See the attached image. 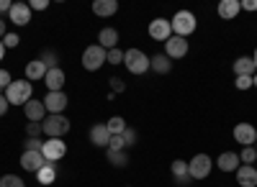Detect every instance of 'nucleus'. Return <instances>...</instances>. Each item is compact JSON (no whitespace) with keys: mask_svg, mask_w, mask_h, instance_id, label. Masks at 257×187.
<instances>
[{"mask_svg":"<svg viewBox=\"0 0 257 187\" xmlns=\"http://www.w3.org/2000/svg\"><path fill=\"white\" fill-rule=\"evenodd\" d=\"M170 34H173V26H170L167 18H155L152 24H149V36L155 41H167Z\"/></svg>","mask_w":257,"mask_h":187,"instance_id":"11","label":"nucleus"},{"mask_svg":"<svg viewBox=\"0 0 257 187\" xmlns=\"http://www.w3.org/2000/svg\"><path fill=\"white\" fill-rule=\"evenodd\" d=\"M239 159H242V164H252V162L257 159V152H254V146H244V152L239 154Z\"/></svg>","mask_w":257,"mask_h":187,"instance_id":"35","label":"nucleus"},{"mask_svg":"<svg viewBox=\"0 0 257 187\" xmlns=\"http://www.w3.org/2000/svg\"><path fill=\"white\" fill-rule=\"evenodd\" d=\"M239 164H242L239 154H234V152H224V154L219 156V162H216V167H219L221 172H237V170H239Z\"/></svg>","mask_w":257,"mask_h":187,"instance_id":"17","label":"nucleus"},{"mask_svg":"<svg viewBox=\"0 0 257 187\" xmlns=\"http://www.w3.org/2000/svg\"><path fill=\"white\" fill-rule=\"evenodd\" d=\"M234 138H237L242 146H252L257 141V128L252 123H237V126H234Z\"/></svg>","mask_w":257,"mask_h":187,"instance_id":"10","label":"nucleus"},{"mask_svg":"<svg viewBox=\"0 0 257 187\" xmlns=\"http://www.w3.org/2000/svg\"><path fill=\"white\" fill-rule=\"evenodd\" d=\"M149 70H152L155 74H170V70H173V59H167L165 54H155L152 59H149Z\"/></svg>","mask_w":257,"mask_h":187,"instance_id":"20","label":"nucleus"},{"mask_svg":"<svg viewBox=\"0 0 257 187\" xmlns=\"http://www.w3.org/2000/svg\"><path fill=\"white\" fill-rule=\"evenodd\" d=\"M6 34H8V28H6V20H3V18H0V41H3V38H6Z\"/></svg>","mask_w":257,"mask_h":187,"instance_id":"45","label":"nucleus"},{"mask_svg":"<svg viewBox=\"0 0 257 187\" xmlns=\"http://www.w3.org/2000/svg\"><path fill=\"white\" fill-rule=\"evenodd\" d=\"M44 164H47V159L41 152H24V156H21V167L26 172H39Z\"/></svg>","mask_w":257,"mask_h":187,"instance_id":"13","label":"nucleus"},{"mask_svg":"<svg viewBox=\"0 0 257 187\" xmlns=\"http://www.w3.org/2000/svg\"><path fill=\"white\" fill-rule=\"evenodd\" d=\"M252 85H254V88H257V74H254V77H252Z\"/></svg>","mask_w":257,"mask_h":187,"instance_id":"48","label":"nucleus"},{"mask_svg":"<svg viewBox=\"0 0 257 187\" xmlns=\"http://www.w3.org/2000/svg\"><path fill=\"white\" fill-rule=\"evenodd\" d=\"M47 6H49L47 0H31V3H29L31 10H47Z\"/></svg>","mask_w":257,"mask_h":187,"instance_id":"41","label":"nucleus"},{"mask_svg":"<svg viewBox=\"0 0 257 187\" xmlns=\"http://www.w3.org/2000/svg\"><path fill=\"white\" fill-rule=\"evenodd\" d=\"M170 26H173V34H175V36L188 38L193 31H196L198 20H196V16H193L190 10H178V13L173 16V20H170Z\"/></svg>","mask_w":257,"mask_h":187,"instance_id":"2","label":"nucleus"},{"mask_svg":"<svg viewBox=\"0 0 257 187\" xmlns=\"http://www.w3.org/2000/svg\"><path fill=\"white\" fill-rule=\"evenodd\" d=\"M239 8H244V10H257V0H242Z\"/></svg>","mask_w":257,"mask_h":187,"instance_id":"43","label":"nucleus"},{"mask_svg":"<svg viewBox=\"0 0 257 187\" xmlns=\"http://www.w3.org/2000/svg\"><path fill=\"white\" fill-rule=\"evenodd\" d=\"M44 77H47V67L41 64L39 59L29 62V64H26V80H29V82H34V80H44Z\"/></svg>","mask_w":257,"mask_h":187,"instance_id":"24","label":"nucleus"},{"mask_svg":"<svg viewBox=\"0 0 257 187\" xmlns=\"http://www.w3.org/2000/svg\"><path fill=\"white\" fill-rule=\"evenodd\" d=\"M252 62H254V70H257V49H254V56H252Z\"/></svg>","mask_w":257,"mask_h":187,"instance_id":"47","label":"nucleus"},{"mask_svg":"<svg viewBox=\"0 0 257 187\" xmlns=\"http://www.w3.org/2000/svg\"><path fill=\"white\" fill-rule=\"evenodd\" d=\"M188 172H190V180H206L211 174V156L208 154H196L188 162Z\"/></svg>","mask_w":257,"mask_h":187,"instance_id":"6","label":"nucleus"},{"mask_svg":"<svg viewBox=\"0 0 257 187\" xmlns=\"http://www.w3.org/2000/svg\"><path fill=\"white\" fill-rule=\"evenodd\" d=\"M105 156H108V164H113V167H126V164H128V154L126 152H111L108 149V154H105Z\"/></svg>","mask_w":257,"mask_h":187,"instance_id":"27","label":"nucleus"},{"mask_svg":"<svg viewBox=\"0 0 257 187\" xmlns=\"http://www.w3.org/2000/svg\"><path fill=\"white\" fill-rule=\"evenodd\" d=\"M6 56V46H3V41H0V59Z\"/></svg>","mask_w":257,"mask_h":187,"instance_id":"46","label":"nucleus"},{"mask_svg":"<svg viewBox=\"0 0 257 187\" xmlns=\"http://www.w3.org/2000/svg\"><path fill=\"white\" fill-rule=\"evenodd\" d=\"M41 134H44V126H41V123H29L26 126V136L29 138H39Z\"/></svg>","mask_w":257,"mask_h":187,"instance_id":"33","label":"nucleus"},{"mask_svg":"<svg viewBox=\"0 0 257 187\" xmlns=\"http://www.w3.org/2000/svg\"><path fill=\"white\" fill-rule=\"evenodd\" d=\"M44 136H49V138H62V136H67V131H70V118L67 116H47L44 118Z\"/></svg>","mask_w":257,"mask_h":187,"instance_id":"3","label":"nucleus"},{"mask_svg":"<svg viewBox=\"0 0 257 187\" xmlns=\"http://www.w3.org/2000/svg\"><path fill=\"white\" fill-rule=\"evenodd\" d=\"M105 54H108V52H105L100 44L88 46V49L82 52V67L88 70V72H98V70L105 64Z\"/></svg>","mask_w":257,"mask_h":187,"instance_id":"5","label":"nucleus"},{"mask_svg":"<svg viewBox=\"0 0 257 187\" xmlns=\"http://www.w3.org/2000/svg\"><path fill=\"white\" fill-rule=\"evenodd\" d=\"M234 174H237L239 187H254L257 184V170L252 167V164H239V170Z\"/></svg>","mask_w":257,"mask_h":187,"instance_id":"14","label":"nucleus"},{"mask_svg":"<svg viewBox=\"0 0 257 187\" xmlns=\"http://www.w3.org/2000/svg\"><path fill=\"white\" fill-rule=\"evenodd\" d=\"M8 108H11V102L6 100V95H0V118L8 116Z\"/></svg>","mask_w":257,"mask_h":187,"instance_id":"42","label":"nucleus"},{"mask_svg":"<svg viewBox=\"0 0 257 187\" xmlns=\"http://www.w3.org/2000/svg\"><path fill=\"white\" fill-rule=\"evenodd\" d=\"M98 41H100V46L108 52V49H116V44H118V31L116 28H103L100 34H98Z\"/></svg>","mask_w":257,"mask_h":187,"instance_id":"23","label":"nucleus"},{"mask_svg":"<svg viewBox=\"0 0 257 187\" xmlns=\"http://www.w3.org/2000/svg\"><path fill=\"white\" fill-rule=\"evenodd\" d=\"M24 116H26L29 123H44V118H47L44 102H41V100H29L24 106Z\"/></svg>","mask_w":257,"mask_h":187,"instance_id":"9","label":"nucleus"},{"mask_svg":"<svg viewBox=\"0 0 257 187\" xmlns=\"http://www.w3.org/2000/svg\"><path fill=\"white\" fill-rule=\"evenodd\" d=\"M239 0H221L219 3V16L224 18V20H231V18H237L239 16Z\"/></svg>","mask_w":257,"mask_h":187,"instance_id":"22","label":"nucleus"},{"mask_svg":"<svg viewBox=\"0 0 257 187\" xmlns=\"http://www.w3.org/2000/svg\"><path fill=\"white\" fill-rule=\"evenodd\" d=\"M121 136H123V141H126V146H132V144H137V131H134V128H128V126H126Z\"/></svg>","mask_w":257,"mask_h":187,"instance_id":"37","label":"nucleus"},{"mask_svg":"<svg viewBox=\"0 0 257 187\" xmlns=\"http://www.w3.org/2000/svg\"><path fill=\"white\" fill-rule=\"evenodd\" d=\"M64 72L59 70V67H54V70H47V77H44V82H47V90L49 92H62V85H64Z\"/></svg>","mask_w":257,"mask_h":187,"instance_id":"16","label":"nucleus"},{"mask_svg":"<svg viewBox=\"0 0 257 187\" xmlns=\"http://www.w3.org/2000/svg\"><path fill=\"white\" fill-rule=\"evenodd\" d=\"M116 10H118L116 0H95L93 3V13L100 18H111V16H116Z\"/></svg>","mask_w":257,"mask_h":187,"instance_id":"21","label":"nucleus"},{"mask_svg":"<svg viewBox=\"0 0 257 187\" xmlns=\"http://www.w3.org/2000/svg\"><path fill=\"white\" fill-rule=\"evenodd\" d=\"M108 149H111V152H123V149H126V141H123V136H111V141H108Z\"/></svg>","mask_w":257,"mask_h":187,"instance_id":"34","label":"nucleus"},{"mask_svg":"<svg viewBox=\"0 0 257 187\" xmlns=\"http://www.w3.org/2000/svg\"><path fill=\"white\" fill-rule=\"evenodd\" d=\"M0 187H26V182L16 174H6V177H0Z\"/></svg>","mask_w":257,"mask_h":187,"instance_id":"30","label":"nucleus"},{"mask_svg":"<svg viewBox=\"0 0 257 187\" xmlns=\"http://www.w3.org/2000/svg\"><path fill=\"white\" fill-rule=\"evenodd\" d=\"M11 8H13V3H11V0H0V10L11 13Z\"/></svg>","mask_w":257,"mask_h":187,"instance_id":"44","label":"nucleus"},{"mask_svg":"<svg viewBox=\"0 0 257 187\" xmlns=\"http://www.w3.org/2000/svg\"><path fill=\"white\" fill-rule=\"evenodd\" d=\"M18 44H21L18 34H11V31H8V34H6V38H3V46H6V49H16Z\"/></svg>","mask_w":257,"mask_h":187,"instance_id":"36","label":"nucleus"},{"mask_svg":"<svg viewBox=\"0 0 257 187\" xmlns=\"http://www.w3.org/2000/svg\"><path fill=\"white\" fill-rule=\"evenodd\" d=\"M44 149V141L41 138H26V144H24V152H41Z\"/></svg>","mask_w":257,"mask_h":187,"instance_id":"32","label":"nucleus"},{"mask_svg":"<svg viewBox=\"0 0 257 187\" xmlns=\"http://www.w3.org/2000/svg\"><path fill=\"white\" fill-rule=\"evenodd\" d=\"M173 174H175V180H178L180 184L190 182V172H188V162H183V159H175V162H173Z\"/></svg>","mask_w":257,"mask_h":187,"instance_id":"26","label":"nucleus"},{"mask_svg":"<svg viewBox=\"0 0 257 187\" xmlns=\"http://www.w3.org/2000/svg\"><path fill=\"white\" fill-rule=\"evenodd\" d=\"M34 90H31V82L24 77V80H13L11 88L6 90V100L11 102V106H26V102L31 100Z\"/></svg>","mask_w":257,"mask_h":187,"instance_id":"1","label":"nucleus"},{"mask_svg":"<svg viewBox=\"0 0 257 187\" xmlns=\"http://www.w3.org/2000/svg\"><path fill=\"white\" fill-rule=\"evenodd\" d=\"M11 82H13V80H11V72H8V70H0V90H8Z\"/></svg>","mask_w":257,"mask_h":187,"instance_id":"38","label":"nucleus"},{"mask_svg":"<svg viewBox=\"0 0 257 187\" xmlns=\"http://www.w3.org/2000/svg\"><path fill=\"white\" fill-rule=\"evenodd\" d=\"M11 20L16 26H26L29 20H31V8H29V3H13V8H11Z\"/></svg>","mask_w":257,"mask_h":187,"instance_id":"15","label":"nucleus"},{"mask_svg":"<svg viewBox=\"0 0 257 187\" xmlns=\"http://www.w3.org/2000/svg\"><path fill=\"white\" fill-rule=\"evenodd\" d=\"M188 54V38H180V36H170L165 41V56L167 59H183Z\"/></svg>","mask_w":257,"mask_h":187,"instance_id":"7","label":"nucleus"},{"mask_svg":"<svg viewBox=\"0 0 257 187\" xmlns=\"http://www.w3.org/2000/svg\"><path fill=\"white\" fill-rule=\"evenodd\" d=\"M39 62H41V64H44L47 70H54V67H57V54H54V52H47V49H44V52L39 54Z\"/></svg>","mask_w":257,"mask_h":187,"instance_id":"29","label":"nucleus"},{"mask_svg":"<svg viewBox=\"0 0 257 187\" xmlns=\"http://www.w3.org/2000/svg\"><path fill=\"white\" fill-rule=\"evenodd\" d=\"M254 144H257V141H254ZM254 152H257V146H254Z\"/></svg>","mask_w":257,"mask_h":187,"instance_id":"49","label":"nucleus"},{"mask_svg":"<svg viewBox=\"0 0 257 187\" xmlns=\"http://www.w3.org/2000/svg\"><path fill=\"white\" fill-rule=\"evenodd\" d=\"M234 74H237V77H254L257 70H254L252 56H239V59H234Z\"/></svg>","mask_w":257,"mask_h":187,"instance_id":"18","label":"nucleus"},{"mask_svg":"<svg viewBox=\"0 0 257 187\" xmlns=\"http://www.w3.org/2000/svg\"><path fill=\"white\" fill-rule=\"evenodd\" d=\"M90 141L95 144V146H105V149H108V141H111L108 126H105V123H95V126L90 128Z\"/></svg>","mask_w":257,"mask_h":187,"instance_id":"19","label":"nucleus"},{"mask_svg":"<svg viewBox=\"0 0 257 187\" xmlns=\"http://www.w3.org/2000/svg\"><path fill=\"white\" fill-rule=\"evenodd\" d=\"M237 90H247V88H252V77H237Z\"/></svg>","mask_w":257,"mask_h":187,"instance_id":"40","label":"nucleus"},{"mask_svg":"<svg viewBox=\"0 0 257 187\" xmlns=\"http://www.w3.org/2000/svg\"><path fill=\"white\" fill-rule=\"evenodd\" d=\"M36 180H39V184H52V182L57 180V167H54V162H47L44 167L36 172Z\"/></svg>","mask_w":257,"mask_h":187,"instance_id":"25","label":"nucleus"},{"mask_svg":"<svg viewBox=\"0 0 257 187\" xmlns=\"http://www.w3.org/2000/svg\"><path fill=\"white\" fill-rule=\"evenodd\" d=\"M123 64L128 67L132 74H144L149 70V56L142 49H128V52H123Z\"/></svg>","mask_w":257,"mask_h":187,"instance_id":"4","label":"nucleus"},{"mask_svg":"<svg viewBox=\"0 0 257 187\" xmlns=\"http://www.w3.org/2000/svg\"><path fill=\"white\" fill-rule=\"evenodd\" d=\"M123 88H126V85H123L121 77H111V90H113V95H116V92H123Z\"/></svg>","mask_w":257,"mask_h":187,"instance_id":"39","label":"nucleus"},{"mask_svg":"<svg viewBox=\"0 0 257 187\" xmlns=\"http://www.w3.org/2000/svg\"><path fill=\"white\" fill-rule=\"evenodd\" d=\"M41 154H44L47 162H59L64 154H67V146H64L62 138H47L44 141V149H41Z\"/></svg>","mask_w":257,"mask_h":187,"instance_id":"8","label":"nucleus"},{"mask_svg":"<svg viewBox=\"0 0 257 187\" xmlns=\"http://www.w3.org/2000/svg\"><path fill=\"white\" fill-rule=\"evenodd\" d=\"M41 102H44V108H47L52 116H59L64 108H67V95H64V92H49Z\"/></svg>","mask_w":257,"mask_h":187,"instance_id":"12","label":"nucleus"},{"mask_svg":"<svg viewBox=\"0 0 257 187\" xmlns=\"http://www.w3.org/2000/svg\"><path fill=\"white\" fill-rule=\"evenodd\" d=\"M105 62L108 64H123V52L116 46V49H108V54H105Z\"/></svg>","mask_w":257,"mask_h":187,"instance_id":"31","label":"nucleus"},{"mask_svg":"<svg viewBox=\"0 0 257 187\" xmlns=\"http://www.w3.org/2000/svg\"><path fill=\"white\" fill-rule=\"evenodd\" d=\"M105 126H108V134H111V136H121L123 128H126V120H123L121 116H113L108 123H105Z\"/></svg>","mask_w":257,"mask_h":187,"instance_id":"28","label":"nucleus"}]
</instances>
